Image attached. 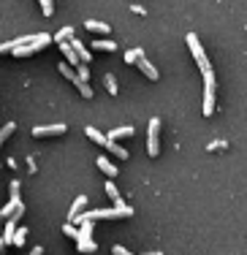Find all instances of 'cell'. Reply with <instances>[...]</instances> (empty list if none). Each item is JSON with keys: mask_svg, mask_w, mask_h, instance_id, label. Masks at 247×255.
I'll return each instance as SVG.
<instances>
[{"mask_svg": "<svg viewBox=\"0 0 247 255\" xmlns=\"http://www.w3.org/2000/svg\"><path fill=\"white\" fill-rule=\"evenodd\" d=\"M76 250H79V253H95V250H98V245L93 242V236H90V234L79 231V239H76Z\"/></svg>", "mask_w": 247, "mask_h": 255, "instance_id": "obj_8", "label": "cell"}, {"mask_svg": "<svg viewBox=\"0 0 247 255\" xmlns=\"http://www.w3.org/2000/svg\"><path fill=\"white\" fill-rule=\"evenodd\" d=\"M95 166H98V168H101V171H104V174H106V177H109V179H114V177H117V174H120V168L114 166V163L109 160V157H104V155H101L98 160H95Z\"/></svg>", "mask_w": 247, "mask_h": 255, "instance_id": "obj_11", "label": "cell"}, {"mask_svg": "<svg viewBox=\"0 0 247 255\" xmlns=\"http://www.w3.org/2000/svg\"><path fill=\"white\" fill-rule=\"evenodd\" d=\"M136 65H138V68H141V74H144V76H147V79H149V82H158V79H160V74H158V68H155V65H152V63H149V60H147V57H141V60H138V63H136Z\"/></svg>", "mask_w": 247, "mask_h": 255, "instance_id": "obj_10", "label": "cell"}, {"mask_svg": "<svg viewBox=\"0 0 247 255\" xmlns=\"http://www.w3.org/2000/svg\"><path fill=\"white\" fill-rule=\"evenodd\" d=\"M160 120L158 117H152L149 120V125H147V155L149 157H158L160 155Z\"/></svg>", "mask_w": 247, "mask_h": 255, "instance_id": "obj_3", "label": "cell"}, {"mask_svg": "<svg viewBox=\"0 0 247 255\" xmlns=\"http://www.w3.org/2000/svg\"><path fill=\"white\" fill-rule=\"evenodd\" d=\"M68 44H71V46H74V52H76V54H79V60H82V65H84V63H90V60H93V54H90V49H87V46H84V44H82V41H76V38H71V41H68Z\"/></svg>", "mask_w": 247, "mask_h": 255, "instance_id": "obj_12", "label": "cell"}, {"mask_svg": "<svg viewBox=\"0 0 247 255\" xmlns=\"http://www.w3.org/2000/svg\"><path fill=\"white\" fill-rule=\"evenodd\" d=\"M25 242H27V228L25 226H16V231H14V245H25Z\"/></svg>", "mask_w": 247, "mask_h": 255, "instance_id": "obj_22", "label": "cell"}, {"mask_svg": "<svg viewBox=\"0 0 247 255\" xmlns=\"http://www.w3.org/2000/svg\"><path fill=\"white\" fill-rule=\"evenodd\" d=\"M125 217H133V209H130L128 204L123 206H112V209H93V212H84L79 220H125Z\"/></svg>", "mask_w": 247, "mask_h": 255, "instance_id": "obj_1", "label": "cell"}, {"mask_svg": "<svg viewBox=\"0 0 247 255\" xmlns=\"http://www.w3.org/2000/svg\"><path fill=\"white\" fill-rule=\"evenodd\" d=\"M112 255H130V250H125L123 245H114L112 247Z\"/></svg>", "mask_w": 247, "mask_h": 255, "instance_id": "obj_29", "label": "cell"}, {"mask_svg": "<svg viewBox=\"0 0 247 255\" xmlns=\"http://www.w3.org/2000/svg\"><path fill=\"white\" fill-rule=\"evenodd\" d=\"M104 87L109 90V95H117V93H120V87H117V79H114L112 74H106V76H104Z\"/></svg>", "mask_w": 247, "mask_h": 255, "instance_id": "obj_21", "label": "cell"}, {"mask_svg": "<svg viewBox=\"0 0 247 255\" xmlns=\"http://www.w3.org/2000/svg\"><path fill=\"white\" fill-rule=\"evenodd\" d=\"M57 46H60V52H63L65 63H68V65H76V68H79V65H82V60H79V54L74 52V46H71L68 41H63V44H57Z\"/></svg>", "mask_w": 247, "mask_h": 255, "instance_id": "obj_9", "label": "cell"}, {"mask_svg": "<svg viewBox=\"0 0 247 255\" xmlns=\"http://www.w3.org/2000/svg\"><path fill=\"white\" fill-rule=\"evenodd\" d=\"M125 136H133V125H123V128H114V130H109V141H117V138H125Z\"/></svg>", "mask_w": 247, "mask_h": 255, "instance_id": "obj_14", "label": "cell"}, {"mask_svg": "<svg viewBox=\"0 0 247 255\" xmlns=\"http://www.w3.org/2000/svg\"><path fill=\"white\" fill-rule=\"evenodd\" d=\"M215 90H218L215 71H209V74H204V117L215 114Z\"/></svg>", "mask_w": 247, "mask_h": 255, "instance_id": "obj_2", "label": "cell"}, {"mask_svg": "<svg viewBox=\"0 0 247 255\" xmlns=\"http://www.w3.org/2000/svg\"><path fill=\"white\" fill-rule=\"evenodd\" d=\"M106 149H109V152L114 155V157H120V160H125V157H128V149L125 147H120L117 141H109V138H106V144H104Z\"/></svg>", "mask_w": 247, "mask_h": 255, "instance_id": "obj_16", "label": "cell"}, {"mask_svg": "<svg viewBox=\"0 0 247 255\" xmlns=\"http://www.w3.org/2000/svg\"><path fill=\"white\" fill-rule=\"evenodd\" d=\"M46 44H52V35L41 33V38H38V41H30V44H22V46H16V49H14V57H16V60H22V57H30V54L41 52Z\"/></svg>", "mask_w": 247, "mask_h": 255, "instance_id": "obj_5", "label": "cell"}, {"mask_svg": "<svg viewBox=\"0 0 247 255\" xmlns=\"http://www.w3.org/2000/svg\"><path fill=\"white\" fill-rule=\"evenodd\" d=\"M71 38H74V27H63V30H60V33L55 35V38H52V41L63 44V41H71Z\"/></svg>", "mask_w": 247, "mask_h": 255, "instance_id": "obj_23", "label": "cell"}, {"mask_svg": "<svg viewBox=\"0 0 247 255\" xmlns=\"http://www.w3.org/2000/svg\"><path fill=\"white\" fill-rule=\"evenodd\" d=\"M84 27H87L90 33H101V35L109 33V25H106V22H98V19H87V22H84Z\"/></svg>", "mask_w": 247, "mask_h": 255, "instance_id": "obj_15", "label": "cell"}, {"mask_svg": "<svg viewBox=\"0 0 247 255\" xmlns=\"http://www.w3.org/2000/svg\"><path fill=\"white\" fill-rule=\"evenodd\" d=\"M228 147V141H223V138H218V141H212V144H209V152H218V149H226Z\"/></svg>", "mask_w": 247, "mask_h": 255, "instance_id": "obj_28", "label": "cell"}, {"mask_svg": "<svg viewBox=\"0 0 247 255\" xmlns=\"http://www.w3.org/2000/svg\"><path fill=\"white\" fill-rule=\"evenodd\" d=\"M27 171H30V174L38 171V168H35V160H33V157H27Z\"/></svg>", "mask_w": 247, "mask_h": 255, "instance_id": "obj_30", "label": "cell"}, {"mask_svg": "<svg viewBox=\"0 0 247 255\" xmlns=\"http://www.w3.org/2000/svg\"><path fill=\"white\" fill-rule=\"evenodd\" d=\"M8 190H11V201H22V198H19V182H11V185H8Z\"/></svg>", "mask_w": 247, "mask_h": 255, "instance_id": "obj_26", "label": "cell"}, {"mask_svg": "<svg viewBox=\"0 0 247 255\" xmlns=\"http://www.w3.org/2000/svg\"><path fill=\"white\" fill-rule=\"evenodd\" d=\"M0 168H3V166H0Z\"/></svg>", "mask_w": 247, "mask_h": 255, "instance_id": "obj_34", "label": "cell"}, {"mask_svg": "<svg viewBox=\"0 0 247 255\" xmlns=\"http://www.w3.org/2000/svg\"><path fill=\"white\" fill-rule=\"evenodd\" d=\"M141 57H144V49H128V52H125V63H128V65H136Z\"/></svg>", "mask_w": 247, "mask_h": 255, "instance_id": "obj_20", "label": "cell"}, {"mask_svg": "<svg viewBox=\"0 0 247 255\" xmlns=\"http://www.w3.org/2000/svg\"><path fill=\"white\" fill-rule=\"evenodd\" d=\"M60 74H63L68 82H76V71L71 68V65H65V63H60Z\"/></svg>", "mask_w": 247, "mask_h": 255, "instance_id": "obj_25", "label": "cell"}, {"mask_svg": "<svg viewBox=\"0 0 247 255\" xmlns=\"http://www.w3.org/2000/svg\"><path fill=\"white\" fill-rule=\"evenodd\" d=\"M147 255H163V253H147Z\"/></svg>", "mask_w": 247, "mask_h": 255, "instance_id": "obj_33", "label": "cell"}, {"mask_svg": "<svg viewBox=\"0 0 247 255\" xmlns=\"http://www.w3.org/2000/svg\"><path fill=\"white\" fill-rule=\"evenodd\" d=\"M68 130V125L63 123H55V125H35L33 128V136L35 138H49V136H63Z\"/></svg>", "mask_w": 247, "mask_h": 255, "instance_id": "obj_6", "label": "cell"}, {"mask_svg": "<svg viewBox=\"0 0 247 255\" xmlns=\"http://www.w3.org/2000/svg\"><path fill=\"white\" fill-rule=\"evenodd\" d=\"M14 130H16V123H5L3 128H0V147H3L11 136H14Z\"/></svg>", "mask_w": 247, "mask_h": 255, "instance_id": "obj_18", "label": "cell"}, {"mask_svg": "<svg viewBox=\"0 0 247 255\" xmlns=\"http://www.w3.org/2000/svg\"><path fill=\"white\" fill-rule=\"evenodd\" d=\"M84 136H87L93 144H98V147H104V144H106V136L98 130V128H93V125H87V128H84Z\"/></svg>", "mask_w": 247, "mask_h": 255, "instance_id": "obj_13", "label": "cell"}, {"mask_svg": "<svg viewBox=\"0 0 247 255\" xmlns=\"http://www.w3.org/2000/svg\"><path fill=\"white\" fill-rule=\"evenodd\" d=\"M41 8H44V16H52V11H55V3L52 0H38Z\"/></svg>", "mask_w": 247, "mask_h": 255, "instance_id": "obj_27", "label": "cell"}, {"mask_svg": "<svg viewBox=\"0 0 247 255\" xmlns=\"http://www.w3.org/2000/svg\"><path fill=\"white\" fill-rule=\"evenodd\" d=\"M30 255H44V247H33V250H30Z\"/></svg>", "mask_w": 247, "mask_h": 255, "instance_id": "obj_31", "label": "cell"}, {"mask_svg": "<svg viewBox=\"0 0 247 255\" xmlns=\"http://www.w3.org/2000/svg\"><path fill=\"white\" fill-rule=\"evenodd\" d=\"M185 41H188L190 54L196 57V65L201 68V74H209V71H212V65H209V60H207V54H204V49H201V41L196 38V33H188V35H185Z\"/></svg>", "mask_w": 247, "mask_h": 255, "instance_id": "obj_4", "label": "cell"}, {"mask_svg": "<svg viewBox=\"0 0 247 255\" xmlns=\"http://www.w3.org/2000/svg\"><path fill=\"white\" fill-rule=\"evenodd\" d=\"M5 250V245H3V239H0V253H3Z\"/></svg>", "mask_w": 247, "mask_h": 255, "instance_id": "obj_32", "label": "cell"}, {"mask_svg": "<svg viewBox=\"0 0 247 255\" xmlns=\"http://www.w3.org/2000/svg\"><path fill=\"white\" fill-rule=\"evenodd\" d=\"M63 234L68 236V239H79V228H76L74 223H65V226H63Z\"/></svg>", "mask_w": 247, "mask_h": 255, "instance_id": "obj_24", "label": "cell"}, {"mask_svg": "<svg viewBox=\"0 0 247 255\" xmlns=\"http://www.w3.org/2000/svg\"><path fill=\"white\" fill-rule=\"evenodd\" d=\"M104 190H106V196H109L112 201H114V206H123V198H120V190H117V185H114L112 179L106 182V187H104Z\"/></svg>", "mask_w": 247, "mask_h": 255, "instance_id": "obj_17", "label": "cell"}, {"mask_svg": "<svg viewBox=\"0 0 247 255\" xmlns=\"http://www.w3.org/2000/svg\"><path fill=\"white\" fill-rule=\"evenodd\" d=\"M84 209H87V196H76L74 204H71V212H68V220H65V223H79V217L84 215Z\"/></svg>", "mask_w": 247, "mask_h": 255, "instance_id": "obj_7", "label": "cell"}, {"mask_svg": "<svg viewBox=\"0 0 247 255\" xmlns=\"http://www.w3.org/2000/svg\"><path fill=\"white\" fill-rule=\"evenodd\" d=\"M93 49H101V52H114V49H117V44H114V41H106V38H95V41H93Z\"/></svg>", "mask_w": 247, "mask_h": 255, "instance_id": "obj_19", "label": "cell"}]
</instances>
